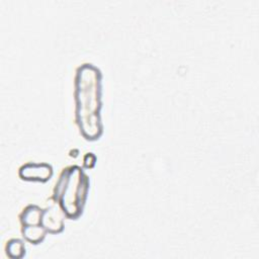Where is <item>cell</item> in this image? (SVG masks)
<instances>
[{"label": "cell", "mask_w": 259, "mask_h": 259, "mask_svg": "<svg viewBox=\"0 0 259 259\" xmlns=\"http://www.w3.org/2000/svg\"><path fill=\"white\" fill-rule=\"evenodd\" d=\"M101 73L92 64H83L76 74V120L87 140H95L102 134Z\"/></svg>", "instance_id": "obj_1"}, {"label": "cell", "mask_w": 259, "mask_h": 259, "mask_svg": "<svg viewBox=\"0 0 259 259\" xmlns=\"http://www.w3.org/2000/svg\"><path fill=\"white\" fill-rule=\"evenodd\" d=\"M89 190V178L78 165L66 167L55 184L53 197L61 204L69 219H77L83 211Z\"/></svg>", "instance_id": "obj_2"}, {"label": "cell", "mask_w": 259, "mask_h": 259, "mask_svg": "<svg viewBox=\"0 0 259 259\" xmlns=\"http://www.w3.org/2000/svg\"><path fill=\"white\" fill-rule=\"evenodd\" d=\"M65 217L67 215L61 204L54 197H52L50 199V204L42 208L41 225L49 233H61L64 229Z\"/></svg>", "instance_id": "obj_3"}, {"label": "cell", "mask_w": 259, "mask_h": 259, "mask_svg": "<svg viewBox=\"0 0 259 259\" xmlns=\"http://www.w3.org/2000/svg\"><path fill=\"white\" fill-rule=\"evenodd\" d=\"M18 175L24 180L46 182L53 176V167L48 163L28 162L19 168Z\"/></svg>", "instance_id": "obj_4"}, {"label": "cell", "mask_w": 259, "mask_h": 259, "mask_svg": "<svg viewBox=\"0 0 259 259\" xmlns=\"http://www.w3.org/2000/svg\"><path fill=\"white\" fill-rule=\"evenodd\" d=\"M42 208L36 204H28L21 211L19 218L22 226L41 225Z\"/></svg>", "instance_id": "obj_5"}, {"label": "cell", "mask_w": 259, "mask_h": 259, "mask_svg": "<svg viewBox=\"0 0 259 259\" xmlns=\"http://www.w3.org/2000/svg\"><path fill=\"white\" fill-rule=\"evenodd\" d=\"M47 230L42 225H34V226H22L21 233L26 241L31 244H39L44 241Z\"/></svg>", "instance_id": "obj_6"}, {"label": "cell", "mask_w": 259, "mask_h": 259, "mask_svg": "<svg viewBox=\"0 0 259 259\" xmlns=\"http://www.w3.org/2000/svg\"><path fill=\"white\" fill-rule=\"evenodd\" d=\"M6 254L11 259H20L24 257L26 251H25V245L22 240L20 239H10L5 247Z\"/></svg>", "instance_id": "obj_7"}, {"label": "cell", "mask_w": 259, "mask_h": 259, "mask_svg": "<svg viewBox=\"0 0 259 259\" xmlns=\"http://www.w3.org/2000/svg\"><path fill=\"white\" fill-rule=\"evenodd\" d=\"M92 156V153H87L86 154V156L84 157V164H85V166H87V167H91V166H93L94 165V163H95V159H90V157Z\"/></svg>", "instance_id": "obj_8"}]
</instances>
